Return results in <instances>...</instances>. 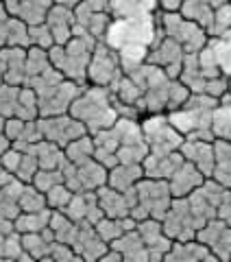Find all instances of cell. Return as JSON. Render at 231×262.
Here are the masks:
<instances>
[{"instance_id":"6da1fadb","label":"cell","mask_w":231,"mask_h":262,"mask_svg":"<svg viewBox=\"0 0 231 262\" xmlns=\"http://www.w3.org/2000/svg\"><path fill=\"white\" fill-rule=\"evenodd\" d=\"M166 35L159 24V13L153 15H137V18H111L109 29L105 33L103 42L111 46L113 51L131 46H146L153 48Z\"/></svg>"},{"instance_id":"7a4b0ae2","label":"cell","mask_w":231,"mask_h":262,"mask_svg":"<svg viewBox=\"0 0 231 262\" xmlns=\"http://www.w3.org/2000/svg\"><path fill=\"white\" fill-rule=\"evenodd\" d=\"M70 114L83 122L89 134L113 127L115 120L120 118V114L113 105L111 90L103 85H92V83L85 85L81 90V94L74 98Z\"/></svg>"},{"instance_id":"3957f363","label":"cell","mask_w":231,"mask_h":262,"mask_svg":"<svg viewBox=\"0 0 231 262\" xmlns=\"http://www.w3.org/2000/svg\"><path fill=\"white\" fill-rule=\"evenodd\" d=\"M218 98L210 94H192L181 105L179 110L166 112L170 122L175 125L186 138H194V140H214V110L218 107Z\"/></svg>"},{"instance_id":"277c9868","label":"cell","mask_w":231,"mask_h":262,"mask_svg":"<svg viewBox=\"0 0 231 262\" xmlns=\"http://www.w3.org/2000/svg\"><path fill=\"white\" fill-rule=\"evenodd\" d=\"M137 203L131 210V216L135 221H144V219H164L166 212L172 206V192L166 179H151L144 177L137 182Z\"/></svg>"},{"instance_id":"5b68a950","label":"cell","mask_w":231,"mask_h":262,"mask_svg":"<svg viewBox=\"0 0 231 262\" xmlns=\"http://www.w3.org/2000/svg\"><path fill=\"white\" fill-rule=\"evenodd\" d=\"M159 24L168 37L183 46L186 53H201L210 42L207 29L188 20L181 11H159Z\"/></svg>"},{"instance_id":"8992f818","label":"cell","mask_w":231,"mask_h":262,"mask_svg":"<svg viewBox=\"0 0 231 262\" xmlns=\"http://www.w3.org/2000/svg\"><path fill=\"white\" fill-rule=\"evenodd\" d=\"M140 122H142L144 140H146L148 149H151L153 153L179 151L181 144H183V140H186V136L170 122L166 112L146 114V116Z\"/></svg>"},{"instance_id":"52a82bcc","label":"cell","mask_w":231,"mask_h":262,"mask_svg":"<svg viewBox=\"0 0 231 262\" xmlns=\"http://www.w3.org/2000/svg\"><path fill=\"white\" fill-rule=\"evenodd\" d=\"M61 173H63V182L68 184L74 192H92L107 184L109 168L103 166L96 158L87 160L83 164H72L65 160L61 166Z\"/></svg>"},{"instance_id":"ba28073f","label":"cell","mask_w":231,"mask_h":262,"mask_svg":"<svg viewBox=\"0 0 231 262\" xmlns=\"http://www.w3.org/2000/svg\"><path fill=\"white\" fill-rule=\"evenodd\" d=\"M122 75H125V70H122L118 51H113L111 46H107L101 39L92 53V61H89L87 68V83L111 88Z\"/></svg>"},{"instance_id":"9c48e42d","label":"cell","mask_w":231,"mask_h":262,"mask_svg":"<svg viewBox=\"0 0 231 262\" xmlns=\"http://www.w3.org/2000/svg\"><path fill=\"white\" fill-rule=\"evenodd\" d=\"M164 232L172 241H192L196 238L199 232V221H196L192 208H190L188 196H175L172 206L166 212V216L161 219Z\"/></svg>"},{"instance_id":"30bf717a","label":"cell","mask_w":231,"mask_h":262,"mask_svg":"<svg viewBox=\"0 0 231 262\" xmlns=\"http://www.w3.org/2000/svg\"><path fill=\"white\" fill-rule=\"evenodd\" d=\"M37 125L44 134V140H51L59 146H68L72 140L89 134L87 127L79 118H74L72 114H59V116H39Z\"/></svg>"},{"instance_id":"8fae6325","label":"cell","mask_w":231,"mask_h":262,"mask_svg":"<svg viewBox=\"0 0 231 262\" xmlns=\"http://www.w3.org/2000/svg\"><path fill=\"white\" fill-rule=\"evenodd\" d=\"M85 85L77 83L72 79H63L61 83H57L48 92L39 94V116H59V114H68L74 98L81 94V90Z\"/></svg>"},{"instance_id":"7c38bea8","label":"cell","mask_w":231,"mask_h":262,"mask_svg":"<svg viewBox=\"0 0 231 262\" xmlns=\"http://www.w3.org/2000/svg\"><path fill=\"white\" fill-rule=\"evenodd\" d=\"M183 59H186L183 46H181L177 39L164 35L159 42L151 48L146 61H151L155 66H159V68H164L170 79H179L181 70H183Z\"/></svg>"},{"instance_id":"4fadbf2b","label":"cell","mask_w":231,"mask_h":262,"mask_svg":"<svg viewBox=\"0 0 231 262\" xmlns=\"http://www.w3.org/2000/svg\"><path fill=\"white\" fill-rule=\"evenodd\" d=\"M137 232L142 236V241L146 243L148 253H151V260H164L166 253L172 247V238H168L166 232H164V225L159 219H144L137 221Z\"/></svg>"},{"instance_id":"5bb4252c","label":"cell","mask_w":231,"mask_h":262,"mask_svg":"<svg viewBox=\"0 0 231 262\" xmlns=\"http://www.w3.org/2000/svg\"><path fill=\"white\" fill-rule=\"evenodd\" d=\"M179 151L183 153V158L188 162H192L205 177H212L214 175V168H216L214 140H194V138H186Z\"/></svg>"},{"instance_id":"9a60e30c","label":"cell","mask_w":231,"mask_h":262,"mask_svg":"<svg viewBox=\"0 0 231 262\" xmlns=\"http://www.w3.org/2000/svg\"><path fill=\"white\" fill-rule=\"evenodd\" d=\"M183 153L181 151H170V153H148L146 160L142 162L144 166V177L151 179H168L175 175V170L183 164Z\"/></svg>"},{"instance_id":"2e32d148","label":"cell","mask_w":231,"mask_h":262,"mask_svg":"<svg viewBox=\"0 0 231 262\" xmlns=\"http://www.w3.org/2000/svg\"><path fill=\"white\" fill-rule=\"evenodd\" d=\"M55 0H20V3H5L7 13L13 18H20L22 22H27L29 27L33 24H42L48 18V11L53 9Z\"/></svg>"},{"instance_id":"e0dca14e","label":"cell","mask_w":231,"mask_h":262,"mask_svg":"<svg viewBox=\"0 0 231 262\" xmlns=\"http://www.w3.org/2000/svg\"><path fill=\"white\" fill-rule=\"evenodd\" d=\"M205 179L207 177H205L192 162L183 160V164L175 170V175L168 179V186H170L172 196H190L196 188L203 186Z\"/></svg>"},{"instance_id":"ac0fdd59","label":"cell","mask_w":231,"mask_h":262,"mask_svg":"<svg viewBox=\"0 0 231 262\" xmlns=\"http://www.w3.org/2000/svg\"><path fill=\"white\" fill-rule=\"evenodd\" d=\"M46 24L51 27L53 35H55V44H65L70 42L74 35V27H77V15H74V9L63 5H53V9L48 11Z\"/></svg>"},{"instance_id":"d6986e66","label":"cell","mask_w":231,"mask_h":262,"mask_svg":"<svg viewBox=\"0 0 231 262\" xmlns=\"http://www.w3.org/2000/svg\"><path fill=\"white\" fill-rule=\"evenodd\" d=\"M27 51L24 46H5L0 48V57L7 66L5 83L11 85H24L27 81Z\"/></svg>"},{"instance_id":"ffe728a7","label":"cell","mask_w":231,"mask_h":262,"mask_svg":"<svg viewBox=\"0 0 231 262\" xmlns=\"http://www.w3.org/2000/svg\"><path fill=\"white\" fill-rule=\"evenodd\" d=\"M164 260L166 262H177V260L196 262V260H218V258L205 243H201L199 238H192V241H172V247Z\"/></svg>"},{"instance_id":"44dd1931","label":"cell","mask_w":231,"mask_h":262,"mask_svg":"<svg viewBox=\"0 0 231 262\" xmlns=\"http://www.w3.org/2000/svg\"><path fill=\"white\" fill-rule=\"evenodd\" d=\"M159 0H109L111 18H137L159 13Z\"/></svg>"},{"instance_id":"7402d4cb","label":"cell","mask_w":231,"mask_h":262,"mask_svg":"<svg viewBox=\"0 0 231 262\" xmlns=\"http://www.w3.org/2000/svg\"><path fill=\"white\" fill-rule=\"evenodd\" d=\"M109 247L118 249L122 256H125V260H135V262H148L151 260V253H148V247L142 241V236H140L137 227L125 232L118 241H113Z\"/></svg>"},{"instance_id":"603a6c76","label":"cell","mask_w":231,"mask_h":262,"mask_svg":"<svg viewBox=\"0 0 231 262\" xmlns=\"http://www.w3.org/2000/svg\"><path fill=\"white\" fill-rule=\"evenodd\" d=\"M96 196H98V203H101L105 216H111V219L131 216L125 192H120V190H115V188H111L109 184H105L96 190Z\"/></svg>"},{"instance_id":"cb8c5ba5","label":"cell","mask_w":231,"mask_h":262,"mask_svg":"<svg viewBox=\"0 0 231 262\" xmlns=\"http://www.w3.org/2000/svg\"><path fill=\"white\" fill-rule=\"evenodd\" d=\"M140 179H144V166L142 164H115L109 168V177L107 184L120 192H127L129 188L137 186Z\"/></svg>"},{"instance_id":"d4e9b609","label":"cell","mask_w":231,"mask_h":262,"mask_svg":"<svg viewBox=\"0 0 231 262\" xmlns=\"http://www.w3.org/2000/svg\"><path fill=\"white\" fill-rule=\"evenodd\" d=\"M214 153H216V168H214L212 177L218 184L231 188V142L214 138Z\"/></svg>"},{"instance_id":"484cf974","label":"cell","mask_w":231,"mask_h":262,"mask_svg":"<svg viewBox=\"0 0 231 262\" xmlns=\"http://www.w3.org/2000/svg\"><path fill=\"white\" fill-rule=\"evenodd\" d=\"M179 11L183 13L188 20H192L196 24H201L203 29H207V33H210L216 7H212L210 3H205V0H186V3L181 5Z\"/></svg>"},{"instance_id":"4316f807","label":"cell","mask_w":231,"mask_h":262,"mask_svg":"<svg viewBox=\"0 0 231 262\" xmlns=\"http://www.w3.org/2000/svg\"><path fill=\"white\" fill-rule=\"evenodd\" d=\"M214 136L231 142V94L227 92L220 98L218 107L214 110V122H212Z\"/></svg>"},{"instance_id":"83f0119b","label":"cell","mask_w":231,"mask_h":262,"mask_svg":"<svg viewBox=\"0 0 231 262\" xmlns=\"http://www.w3.org/2000/svg\"><path fill=\"white\" fill-rule=\"evenodd\" d=\"M210 48L214 57L218 61V68L225 77H231V29L222 35H216V37H210Z\"/></svg>"},{"instance_id":"f1b7e54d","label":"cell","mask_w":231,"mask_h":262,"mask_svg":"<svg viewBox=\"0 0 231 262\" xmlns=\"http://www.w3.org/2000/svg\"><path fill=\"white\" fill-rule=\"evenodd\" d=\"M51 216H53V208H46L42 212H22L15 219V229L20 234H29V232H42L51 225Z\"/></svg>"},{"instance_id":"f546056e","label":"cell","mask_w":231,"mask_h":262,"mask_svg":"<svg viewBox=\"0 0 231 262\" xmlns=\"http://www.w3.org/2000/svg\"><path fill=\"white\" fill-rule=\"evenodd\" d=\"M63 151H65V160L72 164H83L87 160H92L96 153V144H94L92 134H85V136L77 138V140H72Z\"/></svg>"},{"instance_id":"4dcf8cb0","label":"cell","mask_w":231,"mask_h":262,"mask_svg":"<svg viewBox=\"0 0 231 262\" xmlns=\"http://www.w3.org/2000/svg\"><path fill=\"white\" fill-rule=\"evenodd\" d=\"M35 153H37V160L42 168H61L65 162L63 146L55 144L51 140H42L39 144H35Z\"/></svg>"},{"instance_id":"1f68e13d","label":"cell","mask_w":231,"mask_h":262,"mask_svg":"<svg viewBox=\"0 0 231 262\" xmlns=\"http://www.w3.org/2000/svg\"><path fill=\"white\" fill-rule=\"evenodd\" d=\"M20 90H22V85H11V83L0 85V116H5V118L18 116Z\"/></svg>"},{"instance_id":"d6a6232c","label":"cell","mask_w":231,"mask_h":262,"mask_svg":"<svg viewBox=\"0 0 231 262\" xmlns=\"http://www.w3.org/2000/svg\"><path fill=\"white\" fill-rule=\"evenodd\" d=\"M51 66L53 63H51V57H48L46 48L29 46V51H27V79L42 75V72H46ZM24 83H27V81H24Z\"/></svg>"},{"instance_id":"836d02e7","label":"cell","mask_w":231,"mask_h":262,"mask_svg":"<svg viewBox=\"0 0 231 262\" xmlns=\"http://www.w3.org/2000/svg\"><path fill=\"white\" fill-rule=\"evenodd\" d=\"M22 245H24V251H27L33 260H46V258H48L51 241H48L42 232L22 234Z\"/></svg>"},{"instance_id":"e575fe53","label":"cell","mask_w":231,"mask_h":262,"mask_svg":"<svg viewBox=\"0 0 231 262\" xmlns=\"http://www.w3.org/2000/svg\"><path fill=\"white\" fill-rule=\"evenodd\" d=\"M20 208H22V212H42V210H46L48 208L46 192H42L33 184H27L22 194H20Z\"/></svg>"},{"instance_id":"d590c367","label":"cell","mask_w":231,"mask_h":262,"mask_svg":"<svg viewBox=\"0 0 231 262\" xmlns=\"http://www.w3.org/2000/svg\"><path fill=\"white\" fill-rule=\"evenodd\" d=\"M7 46H31L29 37V24L22 22L20 18H9V27H7Z\"/></svg>"},{"instance_id":"8d00e7d4","label":"cell","mask_w":231,"mask_h":262,"mask_svg":"<svg viewBox=\"0 0 231 262\" xmlns=\"http://www.w3.org/2000/svg\"><path fill=\"white\" fill-rule=\"evenodd\" d=\"M39 168L42 166H39L37 153H35V149H31L27 153H22V160H20L18 170H15V177H18L20 182H24V184H33V179H35Z\"/></svg>"},{"instance_id":"74e56055","label":"cell","mask_w":231,"mask_h":262,"mask_svg":"<svg viewBox=\"0 0 231 262\" xmlns=\"http://www.w3.org/2000/svg\"><path fill=\"white\" fill-rule=\"evenodd\" d=\"M72 196H74V190H72L68 184H65V182L57 184L55 188H51V190L46 192L48 208H53V210H65V206L72 201Z\"/></svg>"},{"instance_id":"f35d334b","label":"cell","mask_w":231,"mask_h":262,"mask_svg":"<svg viewBox=\"0 0 231 262\" xmlns=\"http://www.w3.org/2000/svg\"><path fill=\"white\" fill-rule=\"evenodd\" d=\"M229 29H231V0L216 7V11H214V22H212V29H210V37L222 35V33H227Z\"/></svg>"},{"instance_id":"ab89813d","label":"cell","mask_w":231,"mask_h":262,"mask_svg":"<svg viewBox=\"0 0 231 262\" xmlns=\"http://www.w3.org/2000/svg\"><path fill=\"white\" fill-rule=\"evenodd\" d=\"M63 182V173L61 168H39L35 179H33V186L39 188L42 192H48L51 188H55L57 184Z\"/></svg>"},{"instance_id":"60d3db41","label":"cell","mask_w":231,"mask_h":262,"mask_svg":"<svg viewBox=\"0 0 231 262\" xmlns=\"http://www.w3.org/2000/svg\"><path fill=\"white\" fill-rule=\"evenodd\" d=\"M29 37H31V46H39V48H46V51L55 46V35L46 22L29 27Z\"/></svg>"},{"instance_id":"b9f144b4","label":"cell","mask_w":231,"mask_h":262,"mask_svg":"<svg viewBox=\"0 0 231 262\" xmlns=\"http://www.w3.org/2000/svg\"><path fill=\"white\" fill-rule=\"evenodd\" d=\"M212 251L216 253L218 260H231V227H227L220 238L212 245Z\"/></svg>"},{"instance_id":"7bdbcfd3","label":"cell","mask_w":231,"mask_h":262,"mask_svg":"<svg viewBox=\"0 0 231 262\" xmlns=\"http://www.w3.org/2000/svg\"><path fill=\"white\" fill-rule=\"evenodd\" d=\"M27 122H29V120L18 118V116H11V118H7V122H5V136L9 138L11 142L20 140L22 131H24V127H27Z\"/></svg>"},{"instance_id":"ee69618b","label":"cell","mask_w":231,"mask_h":262,"mask_svg":"<svg viewBox=\"0 0 231 262\" xmlns=\"http://www.w3.org/2000/svg\"><path fill=\"white\" fill-rule=\"evenodd\" d=\"M20 160H22V151L15 149V146H11V149L5 151V155L0 158V164H3V166H7V168H9L11 173L15 175V170H18V166H20Z\"/></svg>"},{"instance_id":"f6af8a7d","label":"cell","mask_w":231,"mask_h":262,"mask_svg":"<svg viewBox=\"0 0 231 262\" xmlns=\"http://www.w3.org/2000/svg\"><path fill=\"white\" fill-rule=\"evenodd\" d=\"M9 18L7 13V7H0V48L7 46V27H9Z\"/></svg>"},{"instance_id":"bcb514c9","label":"cell","mask_w":231,"mask_h":262,"mask_svg":"<svg viewBox=\"0 0 231 262\" xmlns=\"http://www.w3.org/2000/svg\"><path fill=\"white\" fill-rule=\"evenodd\" d=\"M216 216L222 219V221H225V223L231 227V199L225 201V203H222V206L218 208V214H216Z\"/></svg>"},{"instance_id":"7dc6e473","label":"cell","mask_w":231,"mask_h":262,"mask_svg":"<svg viewBox=\"0 0 231 262\" xmlns=\"http://www.w3.org/2000/svg\"><path fill=\"white\" fill-rule=\"evenodd\" d=\"M186 0H159L161 11H179Z\"/></svg>"},{"instance_id":"c3c4849f","label":"cell","mask_w":231,"mask_h":262,"mask_svg":"<svg viewBox=\"0 0 231 262\" xmlns=\"http://www.w3.org/2000/svg\"><path fill=\"white\" fill-rule=\"evenodd\" d=\"M13 179H15V175H13L7 166H3V164H0V188H5L7 184H11Z\"/></svg>"},{"instance_id":"681fc988","label":"cell","mask_w":231,"mask_h":262,"mask_svg":"<svg viewBox=\"0 0 231 262\" xmlns=\"http://www.w3.org/2000/svg\"><path fill=\"white\" fill-rule=\"evenodd\" d=\"M94 11H109V0H83Z\"/></svg>"},{"instance_id":"f907efd6","label":"cell","mask_w":231,"mask_h":262,"mask_svg":"<svg viewBox=\"0 0 231 262\" xmlns=\"http://www.w3.org/2000/svg\"><path fill=\"white\" fill-rule=\"evenodd\" d=\"M11 146H13V142H11L7 136H5V131H0V158H3L5 151H9Z\"/></svg>"},{"instance_id":"816d5d0a","label":"cell","mask_w":231,"mask_h":262,"mask_svg":"<svg viewBox=\"0 0 231 262\" xmlns=\"http://www.w3.org/2000/svg\"><path fill=\"white\" fill-rule=\"evenodd\" d=\"M57 5H63V7H70V9H74V7H77L81 0H55Z\"/></svg>"},{"instance_id":"f5cc1de1","label":"cell","mask_w":231,"mask_h":262,"mask_svg":"<svg viewBox=\"0 0 231 262\" xmlns=\"http://www.w3.org/2000/svg\"><path fill=\"white\" fill-rule=\"evenodd\" d=\"M5 75H7V66L3 61V57H0V85L5 83Z\"/></svg>"},{"instance_id":"db71d44e","label":"cell","mask_w":231,"mask_h":262,"mask_svg":"<svg viewBox=\"0 0 231 262\" xmlns=\"http://www.w3.org/2000/svg\"><path fill=\"white\" fill-rule=\"evenodd\" d=\"M5 3H11V0H5ZM13 3H20V0H13Z\"/></svg>"}]
</instances>
